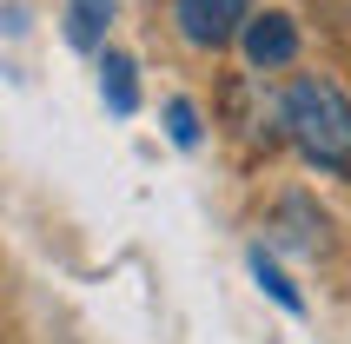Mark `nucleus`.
<instances>
[{
  "label": "nucleus",
  "instance_id": "obj_5",
  "mask_svg": "<svg viewBox=\"0 0 351 344\" xmlns=\"http://www.w3.org/2000/svg\"><path fill=\"white\" fill-rule=\"evenodd\" d=\"M106 27H113V0H66V40L80 53H99Z\"/></svg>",
  "mask_w": 351,
  "mask_h": 344
},
{
  "label": "nucleus",
  "instance_id": "obj_3",
  "mask_svg": "<svg viewBox=\"0 0 351 344\" xmlns=\"http://www.w3.org/2000/svg\"><path fill=\"white\" fill-rule=\"evenodd\" d=\"M239 40H245V60H252V66H292V60H298L292 14H252Z\"/></svg>",
  "mask_w": 351,
  "mask_h": 344
},
{
  "label": "nucleus",
  "instance_id": "obj_1",
  "mask_svg": "<svg viewBox=\"0 0 351 344\" xmlns=\"http://www.w3.org/2000/svg\"><path fill=\"white\" fill-rule=\"evenodd\" d=\"M285 133L318 172L351 179V99L332 79H292L285 93Z\"/></svg>",
  "mask_w": 351,
  "mask_h": 344
},
{
  "label": "nucleus",
  "instance_id": "obj_2",
  "mask_svg": "<svg viewBox=\"0 0 351 344\" xmlns=\"http://www.w3.org/2000/svg\"><path fill=\"white\" fill-rule=\"evenodd\" d=\"M173 20L193 47H226V40L245 34L252 0H173Z\"/></svg>",
  "mask_w": 351,
  "mask_h": 344
},
{
  "label": "nucleus",
  "instance_id": "obj_4",
  "mask_svg": "<svg viewBox=\"0 0 351 344\" xmlns=\"http://www.w3.org/2000/svg\"><path fill=\"white\" fill-rule=\"evenodd\" d=\"M99 93H106V113H119V119H133L139 113V79H133V60L126 53H99Z\"/></svg>",
  "mask_w": 351,
  "mask_h": 344
},
{
  "label": "nucleus",
  "instance_id": "obj_7",
  "mask_svg": "<svg viewBox=\"0 0 351 344\" xmlns=\"http://www.w3.org/2000/svg\"><path fill=\"white\" fill-rule=\"evenodd\" d=\"M166 133H173V146H186V153L199 146V113H193V99H166Z\"/></svg>",
  "mask_w": 351,
  "mask_h": 344
},
{
  "label": "nucleus",
  "instance_id": "obj_6",
  "mask_svg": "<svg viewBox=\"0 0 351 344\" xmlns=\"http://www.w3.org/2000/svg\"><path fill=\"white\" fill-rule=\"evenodd\" d=\"M245 265H252L258 291H265V298H272L278 311H292V318H305V298H298V291H292V278H285V271H278L272 258H265V245H252V251H245Z\"/></svg>",
  "mask_w": 351,
  "mask_h": 344
}]
</instances>
